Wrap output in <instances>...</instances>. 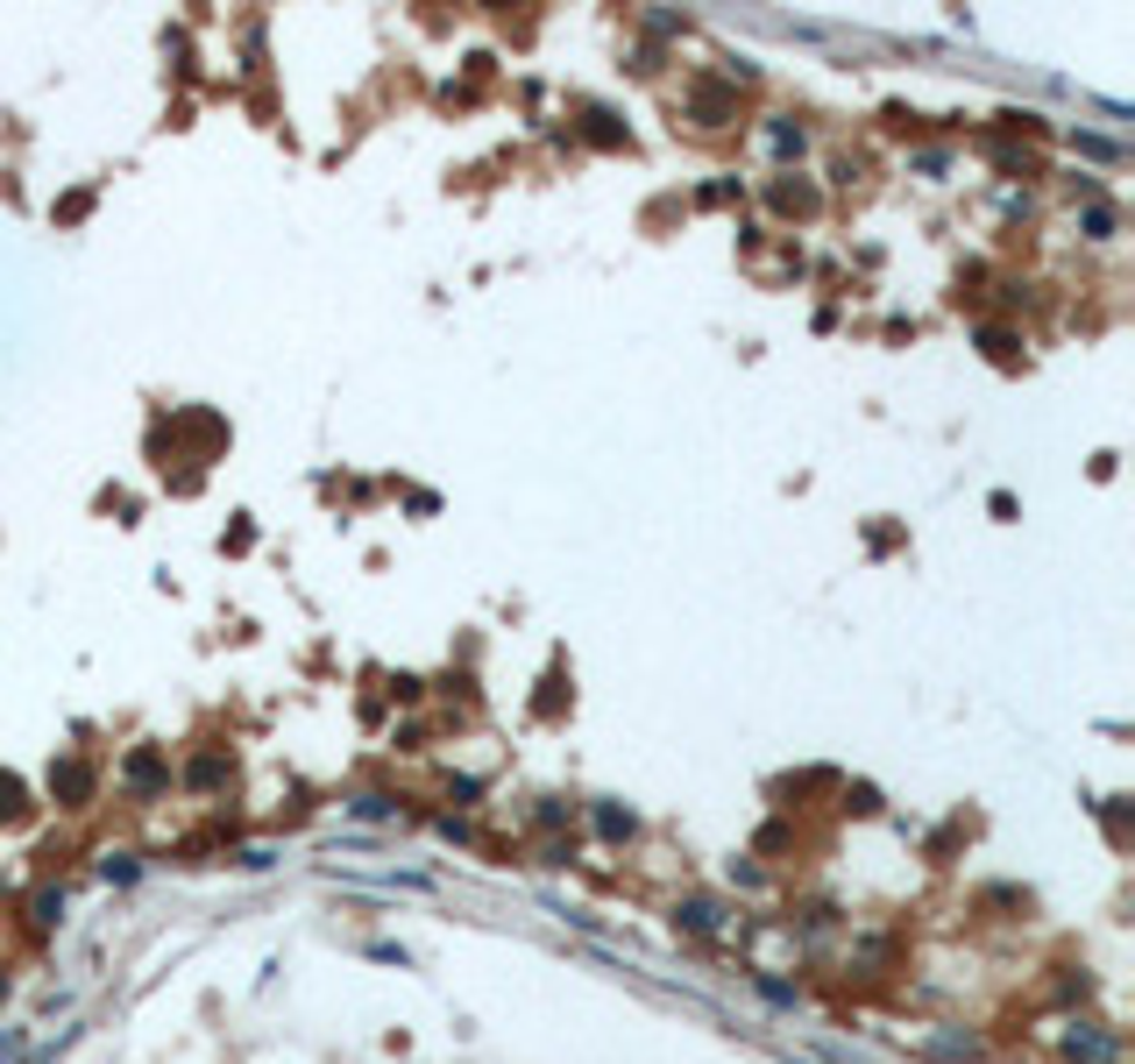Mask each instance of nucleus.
<instances>
[{
	"label": "nucleus",
	"instance_id": "obj_2",
	"mask_svg": "<svg viewBox=\"0 0 1135 1064\" xmlns=\"http://www.w3.org/2000/svg\"><path fill=\"white\" fill-rule=\"evenodd\" d=\"M122 781H128V796H163V788H171V759H163L157 753V745H136V753H128V767H122Z\"/></svg>",
	"mask_w": 1135,
	"mask_h": 1064
},
{
	"label": "nucleus",
	"instance_id": "obj_3",
	"mask_svg": "<svg viewBox=\"0 0 1135 1064\" xmlns=\"http://www.w3.org/2000/svg\"><path fill=\"white\" fill-rule=\"evenodd\" d=\"M724 902H716V894H681V902H675V930H689V937H716V930H724Z\"/></svg>",
	"mask_w": 1135,
	"mask_h": 1064
},
{
	"label": "nucleus",
	"instance_id": "obj_13",
	"mask_svg": "<svg viewBox=\"0 0 1135 1064\" xmlns=\"http://www.w3.org/2000/svg\"><path fill=\"white\" fill-rule=\"evenodd\" d=\"M22 816H28L22 781H14V774H0V823H22Z\"/></svg>",
	"mask_w": 1135,
	"mask_h": 1064
},
{
	"label": "nucleus",
	"instance_id": "obj_10",
	"mask_svg": "<svg viewBox=\"0 0 1135 1064\" xmlns=\"http://www.w3.org/2000/svg\"><path fill=\"white\" fill-rule=\"evenodd\" d=\"M28 923H36V930H57V923H65V888H43L36 902H28Z\"/></svg>",
	"mask_w": 1135,
	"mask_h": 1064
},
{
	"label": "nucleus",
	"instance_id": "obj_1",
	"mask_svg": "<svg viewBox=\"0 0 1135 1064\" xmlns=\"http://www.w3.org/2000/svg\"><path fill=\"white\" fill-rule=\"evenodd\" d=\"M1065 1057L1071 1064H1122V1037L1100 1022H1071L1065 1029Z\"/></svg>",
	"mask_w": 1135,
	"mask_h": 1064
},
{
	"label": "nucleus",
	"instance_id": "obj_4",
	"mask_svg": "<svg viewBox=\"0 0 1135 1064\" xmlns=\"http://www.w3.org/2000/svg\"><path fill=\"white\" fill-rule=\"evenodd\" d=\"M93 767H85V759H57V767H50V796L57 802H65V809H85V802H93Z\"/></svg>",
	"mask_w": 1135,
	"mask_h": 1064
},
{
	"label": "nucleus",
	"instance_id": "obj_7",
	"mask_svg": "<svg viewBox=\"0 0 1135 1064\" xmlns=\"http://www.w3.org/2000/svg\"><path fill=\"white\" fill-rule=\"evenodd\" d=\"M767 149H773V157H802V149H810V128H802L795 114H773V122H767Z\"/></svg>",
	"mask_w": 1135,
	"mask_h": 1064
},
{
	"label": "nucleus",
	"instance_id": "obj_8",
	"mask_svg": "<svg viewBox=\"0 0 1135 1064\" xmlns=\"http://www.w3.org/2000/svg\"><path fill=\"white\" fill-rule=\"evenodd\" d=\"M922 1057H937V1064H959V1057H979V1043L951 1029V1037H922Z\"/></svg>",
	"mask_w": 1135,
	"mask_h": 1064
},
{
	"label": "nucleus",
	"instance_id": "obj_16",
	"mask_svg": "<svg viewBox=\"0 0 1135 1064\" xmlns=\"http://www.w3.org/2000/svg\"><path fill=\"white\" fill-rule=\"evenodd\" d=\"M1079 228L1093 234V242H1108V234H1114V206H1086V220H1079Z\"/></svg>",
	"mask_w": 1135,
	"mask_h": 1064
},
{
	"label": "nucleus",
	"instance_id": "obj_19",
	"mask_svg": "<svg viewBox=\"0 0 1135 1064\" xmlns=\"http://www.w3.org/2000/svg\"><path fill=\"white\" fill-rule=\"evenodd\" d=\"M731 192H738V178H716V185H703V206H724Z\"/></svg>",
	"mask_w": 1135,
	"mask_h": 1064
},
{
	"label": "nucleus",
	"instance_id": "obj_20",
	"mask_svg": "<svg viewBox=\"0 0 1135 1064\" xmlns=\"http://www.w3.org/2000/svg\"><path fill=\"white\" fill-rule=\"evenodd\" d=\"M568 859H575V845H561V837H554V845H547V851H540V866H554V873H561V866H568Z\"/></svg>",
	"mask_w": 1135,
	"mask_h": 1064
},
{
	"label": "nucleus",
	"instance_id": "obj_14",
	"mask_svg": "<svg viewBox=\"0 0 1135 1064\" xmlns=\"http://www.w3.org/2000/svg\"><path fill=\"white\" fill-rule=\"evenodd\" d=\"M1071 149H1086V157H1100V163H1114L1122 149L1108 142V135H1086V128H1071Z\"/></svg>",
	"mask_w": 1135,
	"mask_h": 1064
},
{
	"label": "nucleus",
	"instance_id": "obj_21",
	"mask_svg": "<svg viewBox=\"0 0 1135 1064\" xmlns=\"http://www.w3.org/2000/svg\"><path fill=\"white\" fill-rule=\"evenodd\" d=\"M14 1057H22V1037H14V1029H0V1064H14Z\"/></svg>",
	"mask_w": 1135,
	"mask_h": 1064
},
{
	"label": "nucleus",
	"instance_id": "obj_12",
	"mask_svg": "<svg viewBox=\"0 0 1135 1064\" xmlns=\"http://www.w3.org/2000/svg\"><path fill=\"white\" fill-rule=\"evenodd\" d=\"M100 873H107L114 888H136V880H142V866H136V851H107V859H100Z\"/></svg>",
	"mask_w": 1135,
	"mask_h": 1064
},
{
	"label": "nucleus",
	"instance_id": "obj_15",
	"mask_svg": "<svg viewBox=\"0 0 1135 1064\" xmlns=\"http://www.w3.org/2000/svg\"><path fill=\"white\" fill-rule=\"evenodd\" d=\"M561 823H575V802L547 796V802H540V831H561Z\"/></svg>",
	"mask_w": 1135,
	"mask_h": 1064
},
{
	"label": "nucleus",
	"instance_id": "obj_9",
	"mask_svg": "<svg viewBox=\"0 0 1135 1064\" xmlns=\"http://www.w3.org/2000/svg\"><path fill=\"white\" fill-rule=\"evenodd\" d=\"M348 816H355V823H383V816H398V796H383V788H363V796L348 802Z\"/></svg>",
	"mask_w": 1135,
	"mask_h": 1064
},
{
	"label": "nucleus",
	"instance_id": "obj_18",
	"mask_svg": "<svg viewBox=\"0 0 1135 1064\" xmlns=\"http://www.w3.org/2000/svg\"><path fill=\"white\" fill-rule=\"evenodd\" d=\"M731 880H738V888H767V873H759L753 859H731Z\"/></svg>",
	"mask_w": 1135,
	"mask_h": 1064
},
{
	"label": "nucleus",
	"instance_id": "obj_23",
	"mask_svg": "<svg viewBox=\"0 0 1135 1064\" xmlns=\"http://www.w3.org/2000/svg\"><path fill=\"white\" fill-rule=\"evenodd\" d=\"M0 1000H8V972H0Z\"/></svg>",
	"mask_w": 1135,
	"mask_h": 1064
},
{
	"label": "nucleus",
	"instance_id": "obj_17",
	"mask_svg": "<svg viewBox=\"0 0 1135 1064\" xmlns=\"http://www.w3.org/2000/svg\"><path fill=\"white\" fill-rule=\"evenodd\" d=\"M234 866H242V873H271V866H277V851H271V845H249Z\"/></svg>",
	"mask_w": 1135,
	"mask_h": 1064
},
{
	"label": "nucleus",
	"instance_id": "obj_5",
	"mask_svg": "<svg viewBox=\"0 0 1135 1064\" xmlns=\"http://www.w3.org/2000/svg\"><path fill=\"white\" fill-rule=\"evenodd\" d=\"M589 816H596V837H604V845H632V837H639V816L624 802H596Z\"/></svg>",
	"mask_w": 1135,
	"mask_h": 1064
},
{
	"label": "nucleus",
	"instance_id": "obj_6",
	"mask_svg": "<svg viewBox=\"0 0 1135 1064\" xmlns=\"http://www.w3.org/2000/svg\"><path fill=\"white\" fill-rule=\"evenodd\" d=\"M228 753H199V759H192V767H185V788H192V796H214V788L220 781H228Z\"/></svg>",
	"mask_w": 1135,
	"mask_h": 1064
},
{
	"label": "nucleus",
	"instance_id": "obj_11",
	"mask_svg": "<svg viewBox=\"0 0 1135 1064\" xmlns=\"http://www.w3.org/2000/svg\"><path fill=\"white\" fill-rule=\"evenodd\" d=\"M753 986H759V1000H767V1008H802V986L773 980V972H753Z\"/></svg>",
	"mask_w": 1135,
	"mask_h": 1064
},
{
	"label": "nucleus",
	"instance_id": "obj_22",
	"mask_svg": "<svg viewBox=\"0 0 1135 1064\" xmlns=\"http://www.w3.org/2000/svg\"><path fill=\"white\" fill-rule=\"evenodd\" d=\"M71 1037H79V1029H65V1037H57V1043H50V1051H36V1057H28V1064H57V1051H65V1043H71Z\"/></svg>",
	"mask_w": 1135,
	"mask_h": 1064
}]
</instances>
